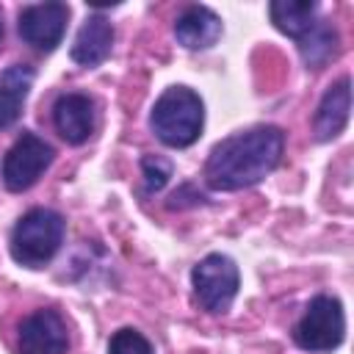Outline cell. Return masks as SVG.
<instances>
[{
	"label": "cell",
	"mask_w": 354,
	"mask_h": 354,
	"mask_svg": "<svg viewBox=\"0 0 354 354\" xmlns=\"http://www.w3.org/2000/svg\"><path fill=\"white\" fill-rule=\"evenodd\" d=\"M285 133L274 124H257L218 141L205 163V183L216 191H241L266 180L282 160Z\"/></svg>",
	"instance_id": "6da1fadb"
},
{
	"label": "cell",
	"mask_w": 354,
	"mask_h": 354,
	"mask_svg": "<svg viewBox=\"0 0 354 354\" xmlns=\"http://www.w3.org/2000/svg\"><path fill=\"white\" fill-rule=\"evenodd\" d=\"M205 124V105L199 94L188 86H169L152 105L149 127L152 133L174 149L191 147Z\"/></svg>",
	"instance_id": "7a4b0ae2"
},
{
	"label": "cell",
	"mask_w": 354,
	"mask_h": 354,
	"mask_svg": "<svg viewBox=\"0 0 354 354\" xmlns=\"http://www.w3.org/2000/svg\"><path fill=\"white\" fill-rule=\"evenodd\" d=\"M64 216L50 207H33L28 210L11 230V257L19 266L41 268L53 260L64 241Z\"/></svg>",
	"instance_id": "3957f363"
},
{
	"label": "cell",
	"mask_w": 354,
	"mask_h": 354,
	"mask_svg": "<svg viewBox=\"0 0 354 354\" xmlns=\"http://www.w3.org/2000/svg\"><path fill=\"white\" fill-rule=\"evenodd\" d=\"M191 285H194V299L202 310L213 313V315H221L230 310V304L235 301L238 296V288H241V271L235 266L232 257L227 254H207L202 257L194 271H191Z\"/></svg>",
	"instance_id": "277c9868"
},
{
	"label": "cell",
	"mask_w": 354,
	"mask_h": 354,
	"mask_svg": "<svg viewBox=\"0 0 354 354\" xmlns=\"http://www.w3.org/2000/svg\"><path fill=\"white\" fill-rule=\"evenodd\" d=\"M346 335V315H343V304L332 296H315L304 315L299 318V324L293 326V340L299 348L304 351H332L343 343Z\"/></svg>",
	"instance_id": "5b68a950"
},
{
	"label": "cell",
	"mask_w": 354,
	"mask_h": 354,
	"mask_svg": "<svg viewBox=\"0 0 354 354\" xmlns=\"http://www.w3.org/2000/svg\"><path fill=\"white\" fill-rule=\"evenodd\" d=\"M53 147L36 133H22L3 158V183L8 191H28L53 163Z\"/></svg>",
	"instance_id": "8992f818"
},
{
	"label": "cell",
	"mask_w": 354,
	"mask_h": 354,
	"mask_svg": "<svg viewBox=\"0 0 354 354\" xmlns=\"http://www.w3.org/2000/svg\"><path fill=\"white\" fill-rule=\"evenodd\" d=\"M69 8L64 3H36L19 11V36L36 50H55L64 39Z\"/></svg>",
	"instance_id": "52a82bcc"
},
{
	"label": "cell",
	"mask_w": 354,
	"mask_h": 354,
	"mask_svg": "<svg viewBox=\"0 0 354 354\" xmlns=\"http://www.w3.org/2000/svg\"><path fill=\"white\" fill-rule=\"evenodd\" d=\"M69 332L55 310H36L19 324L17 354H66Z\"/></svg>",
	"instance_id": "ba28073f"
},
{
	"label": "cell",
	"mask_w": 354,
	"mask_h": 354,
	"mask_svg": "<svg viewBox=\"0 0 354 354\" xmlns=\"http://www.w3.org/2000/svg\"><path fill=\"white\" fill-rule=\"evenodd\" d=\"M53 124L66 144H83L94 133V102L86 94H61L53 105Z\"/></svg>",
	"instance_id": "9c48e42d"
},
{
	"label": "cell",
	"mask_w": 354,
	"mask_h": 354,
	"mask_svg": "<svg viewBox=\"0 0 354 354\" xmlns=\"http://www.w3.org/2000/svg\"><path fill=\"white\" fill-rule=\"evenodd\" d=\"M348 111H351V80L340 77L337 83H332L324 91V97L315 108L313 127H315L318 141H332L335 136H340L348 122Z\"/></svg>",
	"instance_id": "30bf717a"
},
{
	"label": "cell",
	"mask_w": 354,
	"mask_h": 354,
	"mask_svg": "<svg viewBox=\"0 0 354 354\" xmlns=\"http://www.w3.org/2000/svg\"><path fill=\"white\" fill-rule=\"evenodd\" d=\"M111 47H113V25H111V19H105L102 14H91L80 25V30L75 36L72 61L80 64V66H100L111 55Z\"/></svg>",
	"instance_id": "8fae6325"
},
{
	"label": "cell",
	"mask_w": 354,
	"mask_h": 354,
	"mask_svg": "<svg viewBox=\"0 0 354 354\" xmlns=\"http://www.w3.org/2000/svg\"><path fill=\"white\" fill-rule=\"evenodd\" d=\"M174 36L188 50H207L221 39V19L205 6H188L174 22Z\"/></svg>",
	"instance_id": "7c38bea8"
},
{
	"label": "cell",
	"mask_w": 354,
	"mask_h": 354,
	"mask_svg": "<svg viewBox=\"0 0 354 354\" xmlns=\"http://www.w3.org/2000/svg\"><path fill=\"white\" fill-rule=\"evenodd\" d=\"M30 83H33V69L22 64H14L0 75V130L11 127L19 119Z\"/></svg>",
	"instance_id": "4fadbf2b"
},
{
	"label": "cell",
	"mask_w": 354,
	"mask_h": 354,
	"mask_svg": "<svg viewBox=\"0 0 354 354\" xmlns=\"http://www.w3.org/2000/svg\"><path fill=\"white\" fill-rule=\"evenodd\" d=\"M268 14H271V22L277 25V30H282L285 36L299 41L318 22L315 19L318 3H310V0H274L268 6Z\"/></svg>",
	"instance_id": "5bb4252c"
},
{
	"label": "cell",
	"mask_w": 354,
	"mask_h": 354,
	"mask_svg": "<svg viewBox=\"0 0 354 354\" xmlns=\"http://www.w3.org/2000/svg\"><path fill=\"white\" fill-rule=\"evenodd\" d=\"M337 50H340V36H337L335 25H329V22H315L313 30L299 39V53H301L304 64L313 69L332 61L337 55Z\"/></svg>",
	"instance_id": "9a60e30c"
},
{
	"label": "cell",
	"mask_w": 354,
	"mask_h": 354,
	"mask_svg": "<svg viewBox=\"0 0 354 354\" xmlns=\"http://www.w3.org/2000/svg\"><path fill=\"white\" fill-rule=\"evenodd\" d=\"M141 171H144L147 191L155 194V191H160V188L169 183V177H171V163H169L166 158H160V155H144V158H141Z\"/></svg>",
	"instance_id": "2e32d148"
},
{
	"label": "cell",
	"mask_w": 354,
	"mask_h": 354,
	"mask_svg": "<svg viewBox=\"0 0 354 354\" xmlns=\"http://www.w3.org/2000/svg\"><path fill=\"white\" fill-rule=\"evenodd\" d=\"M108 354H152V346L141 332L119 329L108 343Z\"/></svg>",
	"instance_id": "e0dca14e"
},
{
	"label": "cell",
	"mask_w": 354,
	"mask_h": 354,
	"mask_svg": "<svg viewBox=\"0 0 354 354\" xmlns=\"http://www.w3.org/2000/svg\"><path fill=\"white\" fill-rule=\"evenodd\" d=\"M0 36H3V22H0Z\"/></svg>",
	"instance_id": "ac0fdd59"
}]
</instances>
